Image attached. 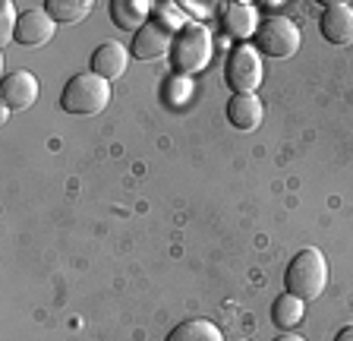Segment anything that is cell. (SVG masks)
Masks as SVG:
<instances>
[{"mask_svg":"<svg viewBox=\"0 0 353 341\" xmlns=\"http://www.w3.org/2000/svg\"><path fill=\"white\" fill-rule=\"evenodd\" d=\"M262 54L252 45H236L228 57V67H224V79L236 95H256V89L262 86Z\"/></svg>","mask_w":353,"mask_h":341,"instance_id":"obj_5","label":"cell"},{"mask_svg":"<svg viewBox=\"0 0 353 341\" xmlns=\"http://www.w3.org/2000/svg\"><path fill=\"white\" fill-rule=\"evenodd\" d=\"M16 26H19V16H16V7L10 0L0 3V41H16Z\"/></svg>","mask_w":353,"mask_h":341,"instance_id":"obj_17","label":"cell"},{"mask_svg":"<svg viewBox=\"0 0 353 341\" xmlns=\"http://www.w3.org/2000/svg\"><path fill=\"white\" fill-rule=\"evenodd\" d=\"M236 341H246V338H236Z\"/></svg>","mask_w":353,"mask_h":341,"instance_id":"obj_21","label":"cell"},{"mask_svg":"<svg viewBox=\"0 0 353 341\" xmlns=\"http://www.w3.org/2000/svg\"><path fill=\"white\" fill-rule=\"evenodd\" d=\"M319 29H322V38L331 41V45H350L353 41V7L350 3H341V0L325 3Z\"/></svg>","mask_w":353,"mask_h":341,"instance_id":"obj_8","label":"cell"},{"mask_svg":"<svg viewBox=\"0 0 353 341\" xmlns=\"http://www.w3.org/2000/svg\"><path fill=\"white\" fill-rule=\"evenodd\" d=\"M110 19L123 32H139L148 23L145 0H110Z\"/></svg>","mask_w":353,"mask_h":341,"instance_id":"obj_13","label":"cell"},{"mask_svg":"<svg viewBox=\"0 0 353 341\" xmlns=\"http://www.w3.org/2000/svg\"><path fill=\"white\" fill-rule=\"evenodd\" d=\"M174 38H176V32H170L168 26L158 23V19H148V23L136 32V38H132V57L136 60L161 57V54H168L170 48H174Z\"/></svg>","mask_w":353,"mask_h":341,"instance_id":"obj_6","label":"cell"},{"mask_svg":"<svg viewBox=\"0 0 353 341\" xmlns=\"http://www.w3.org/2000/svg\"><path fill=\"white\" fill-rule=\"evenodd\" d=\"M274 341H306V338H300V335H294V332H281Z\"/></svg>","mask_w":353,"mask_h":341,"instance_id":"obj_20","label":"cell"},{"mask_svg":"<svg viewBox=\"0 0 353 341\" xmlns=\"http://www.w3.org/2000/svg\"><path fill=\"white\" fill-rule=\"evenodd\" d=\"M126 64H130V51H126L120 41H104L95 48L92 54V73H98L101 79H120L126 73Z\"/></svg>","mask_w":353,"mask_h":341,"instance_id":"obj_10","label":"cell"},{"mask_svg":"<svg viewBox=\"0 0 353 341\" xmlns=\"http://www.w3.org/2000/svg\"><path fill=\"white\" fill-rule=\"evenodd\" d=\"M0 95H3L7 111H26V108H32L38 101V79L29 70H13V73L3 76Z\"/></svg>","mask_w":353,"mask_h":341,"instance_id":"obj_7","label":"cell"},{"mask_svg":"<svg viewBox=\"0 0 353 341\" xmlns=\"http://www.w3.org/2000/svg\"><path fill=\"white\" fill-rule=\"evenodd\" d=\"M300 29H296L294 19L287 16H268L259 23V32H256V51L265 54V57H274V60H287L294 57L300 51Z\"/></svg>","mask_w":353,"mask_h":341,"instance_id":"obj_4","label":"cell"},{"mask_svg":"<svg viewBox=\"0 0 353 341\" xmlns=\"http://www.w3.org/2000/svg\"><path fill=\"white\" fill-rule=\"evenodd\" d=\"M334 341H353V322L350 326H344L338 335H334Z\"/></svg>","mask_w":353,"mask_h":341,"instance_id":"obj_19","label":"cell"},{"mask_svg":"<svg viewBox=\"0 0 353 341\" xmlns=\"http://www.w3.org/2000/svg\"><path fill=\"white\" fill-rule=\"evenodd\" d=\"M168 341H224V335L208 319H186L168 335Z\"/></svg>","mask_w":353,"mask_h":341,"instance_id":"obj_14","label":"cell"},{"mask_svg":"<svg viewBox=\"0 0 353 341\" xmlns=\"http://www.w3.org/2000/svg\"><path fill=\"white\" fill-rule=\"evenodd\" d=\"M54 19L48 10H26L19 13V26H16V41L26 48H41L54 38Z\"/></svg>","mask_w":353,"mask_h":341,"instance_id":"obj_9","label":"cell"},{"mask_svg":"<svg viewBox=\"0 0 353 341\" xmlns=\"http://www.w3.org/2000/svg\"><path fill=\"white\" fill-rule=\"evenodd\" d=\"M108 104H110V82L101 79L98 73L73 76L60 92V108L66 114H79V117H95Z\"/></svg>","mask_w":353,"mask_h":341,"instance_id":"obj_2","label":"cell"},{"mask_svg":"<svg viewBox=\"0 0 353 341\" xmlns=\"http://www.w3.org/2000/svg\"><path fill=\"white\" fill-rule=\"evenodd\" d=\"M180 10H192V16H205L208 19V7H199V3H180Z\"/></svg>","mask_w":353,"mask_h":341,"instance_id":"obj_18","label":"cell"},{"mask_svg":"<svg viewBox=\"0 0 353 341\" xmlns=\"http://www.w3.org/2000/svg\"><path fill=\"white\" fill-rule=\"evenodd\" d=\"M44 10L51 13L54 23H79L92 13V3L88 0H48Z\"/></svg>","mask_w":353,"mask_h":341,"instance_id":"obj_16","label":"cell"},{"mask_svg":"<svg viewBox=\"0 0 353 341\" xmlns=\"http://www.w3.org/2000/svg\"><path fill=\"white\" fill-rule=\"evenodd\" d=\"M174 67L176 73H202V70L212 64V54H214V41H212V32L205 29L202 23H190L183 29L176 32L174 38Z\"/></svg>","mask_w":353,"mask_h":341,"instance_id":"obj_3","label":"cell"},{"mask_svg":"<svg viewBox=\"0 0 353 341\" xmlns=\"http://www.w3.org/2000/svg\"><path fill=\"white\" fill-rule=\"evenodd\" d=\"M303 316H306V300H300V297H294V294H281L272 306V319L278 329L300 326Z\"/></svg>","mask_w":353,"mask_h":341,"instance_id":"obj_15","label":"cell"},{"mask_svg":"<svg viewBox=\"0 0 353 341\" xmlns=\"http://www.w3.org/2000/svg\"><path fill=\"white\" fill-rule=\"evenodd\" d=\"M262 114H265V108H262V101H259V95H234L228 104L230 124H234L236 130H246V133L262 124Z\"/></svg>","mask_w":353,"mask_h":341,"instance_id":"obj_12","label":"cell"},{"mask_svg":"<svg viewBox=\"0 0 353 341\" xmlns=\"http://www.w3.org/2000/svg\"><path fill=\"white\" fill-rule=\"evenodd\" d=\"M325 284H328V266H325L322 250L306 246V250L296 253L294 260H290V266H287V275H284L287 294H294L309 304V300H316V297L322 294Z\"/></svg>","mask_w":353,"mask_h":341,"instance_id":"obj_1","label":"cell"},{"mask_svg":"<svg viewBox=\"0 0 353 341\" xmlns=\"http://www.w3.org/2000/svg\"><path fill=\"white\" fill-rule=\"evenodd\" d=\"M221 23H224V32L234 38H252L259 32V13L252 3H228L224 13H221Z\"/></svg>","mask_w":353,"mask_h":341,"instance_id":"obj_11","label":"cell"}]
</instances>
